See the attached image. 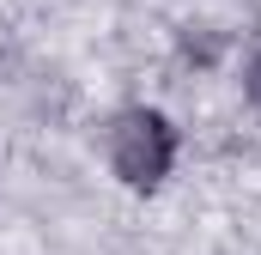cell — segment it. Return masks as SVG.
<instances>
[{
    "label": "cell",
    "instance_id": "obj_1",
    "mask_svg": "<svg viewBox=\"0 0 261 255\" xmlns=\"http://www.w3.org/2000/svg\"><path fill=\"white\" fill-rule=\"evenodd\" d=\"M110 164L128 189H158L176 164V128L158 110H122L110 122Z\"/></svg>",
    "mask_w": 261,
    "mask_h": 255
},
{
    "label": "cell",
    "instance_id": "obj_2",
    "mask_svg": "<svg viewBox=\"0 0 261 255\" xmlns=\"http://www.w3.org/2000/svg\"><path fill=\"white\" fill-rule=\"evenodd\" d=\"M243 91H249V97H255V104H261V55H255V61H249V67H243Z\"/></svg>",
    "mask_w": 261,
    "mask_h": 255
}]
</instances>
